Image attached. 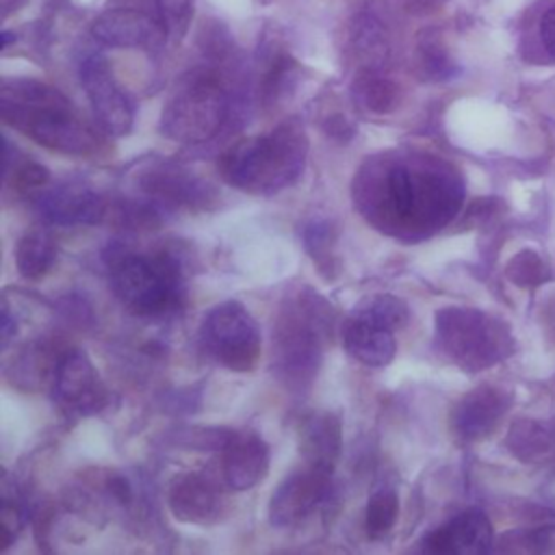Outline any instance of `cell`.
Wrapping results in <instances>:
<instances>
[{"instance_id":"obj_1","label":"cell","mask_w":555,"mask_h":555,"mask_svg":"<svg viewBox=\"0 0 555 555\" xmlns=\"http://www.w3.org/2000/svg\"><path fill=\"white\" fill-rule=\"evenodd\" d=\"M356 199L377 228L418 236L444 225L457 212L462 182L451 167L429 156H377L362 165Z\"/></svg>"},{"instance_id":"obj_2","label":"cell","mask_w":555,"mask_h":555,"mask_svg":"<svg viewBox=\"0 0 555 555\" xmlns=\"http://www.w3.org/2000/svg\"><path fill=\"white\" fill-rule=\"evenodd\" d=\"M0 115L7 126L59 154L89 156L100 147L98 134L72 102L56 87L41 80H2Z\"/></svg>"},{"instance_id":"obj_3","label":"cell","mask_w":555,"mask_h":555,"mask_svg":"<svg viewBox=\"0 0 555 555\" xmlns=\"http://www.w3.org/2000/svg\"><path fill=\"white\" fill-rule=\"evenodd\" d=\"M308 139L299 121H282L267 134L230 145L219 158V171L230 186L247 193H278L304 171Z\"/></svg>"},{"instance_id":"obj_4","label":"cell","mask_w":555,"mask_h":555,"mask_svg":"<svg viewBox=\"0 0 555 555\" xmlns=\"http://www.w3.org/2000/svg\"><path fill=\"white\" fill-rule=\"evenodd\" d=\"M332 317V306L310 288L282 304L273 325V373L284 386L301 390L314 382Z\"/></svg>"},{"instance_id":"obj_5","label":"cell","mask_w":555,"mask_h":555,"mask_svg":"<svg viewBox=\"0 0 555 555\" xmlns=\"http://www.w3.org/2000/svg\"><path fill=\"white\" fill-rule=\"evenodd\" d=\"M102 256L117 299L134 314L163 317L182 304V269L171 254H134L113 247Z\"/></svg>"},{"instance_id":"obj_6","label":"cell","mask_w":555,"mask_h":555,"mask_svg":"<svg viewBox=\"0 0 555 555\" xmlns=\"http://www.w3.org/2000/svg\"><path fill=\"white\" fill-rule=\"evenodd\" d=\"M434 336L438 349L468 373L494 366L507 358L514 345L509 327L503 321L483 310L464 306L438 310Z\"/></svg>"},{"instance_id":"obj_7","label":"cell","mask_w":555,"mask_h":555,"mask_svg":"<svg viewBox=\"0 0 555 555\" xmlns=\"http://www.w3.org/2000/svg\"><path fill=\"white\" fill-rule=\"evenodd\" d=\"M228 102L221 85L206 76H193L167 100L160 115V132L178 143H204L225 121Z\"/></svg>"},{"instance_id":"obj_8","label":"cell","mask_w":555,"mask_h":555,"mask_svg":"<svg viewBox=\"0 0 555 555\" xmlns=\"http://www.w3.org/2000/svg\"><path fill=\"white\" fill-rule=\"evenodd\" d=\"M199 340L215 362L236 373L254 371L262 353L260 327L238 301L212 306L199 325Z\"/></svg>"},{"instance_id":"obj_9","label":"cell","mask_w":555,"mask_h":555,"mask_svg":"<svg viewBox=\"0 0 555 555\" xmlns=\"http://www.w3.org/2000/svg\"><path fill=\"white\" fill-rule=\"evenodd\" d=\"M52 399L69 416H89L104 408L106 388L80 349H65L56 362L52 377Z\"/></svg>"},{"instance_id":"obj_10","label":"cell","mask_w":555,"mask_h":555,"mask_svg":"<svg viewBox=\"0 0 555 555\" xmlns=\"http://www.w3.org/2000/svg\"><path fill=\"white\" fill-rule=\"evenodd\" d=\"M82 87L91 104V113L108 137H124L130 132L134 121V111L115 80L111 63L102 54H91L85 59L80 69Z\"/></svg>"},{"instance_id":"obj_11","label":"cell","mask_w":555,"mask_h":555,"mask_svg":"<svg viewBox=\"0 0 555 555\" xmlns=\"http://www.w3.org/2000/svg\"><path fill=\"white\" fill-rule=\"evenodd\" d=\"M330 473L306 466L291 473L269 499V522L273 527H293L312 516L330 496Z\"/></svg>"},{"instance_id":"obj_12","label":"cell","mask_w":555,"mask_h":555,"mask_svg":"<svg viewBox=\"0 0 555 555\" xmlns=\"http://www.w3.org/2000/svg\"><path fill=\"white\" fill-rule=\"evenodd\" d=\"M221 477L230 490L243 492L267 477L269 444L254 431H228L221 447Z\"/></svg>"},{"instance_id":"obj_13","label":"cell","mask_w":555,"mask_h":555,"mask_svg":"<svg viewBox=\"0 0 555 555\" xmlns=\"http://www.w3.org/2000/svg\"><path fill=\"white\" fill-rule=\"evenodd\" d=\"M512 397L494 386H477L466 392L451 412V431L462 442H475L499 425Z\"/></svg>"},{"instance_id":"obj_14","label":"cell","mask_w":555,"mask_h":555,"mask_svg":"<svg viewBox=\"0 0 555 555\" xmlns=\"http://www.w3.org/2000/svg\"><path fill=\"white\" fill-rule=\"evenodd\" d=\"M41 217L54 225H95L106 215L104 199L78 184H61L37 195Z\"/></svg>"},{"instance_id":"obj_15","label":"cell","mask_w":555,"mask_h":555,"mask_svg":"<svg viewBox=\"0 0 555 555\" xmlns=\"http://www.w3.org/2000/svg\"><path fill=\"white\" fill-rule=\"evenodd\" d=\"M494 535L488 516L481 509H466L447 525L429 531L423 538V551L427 553H455L479 555L492 548Z\"/></svg>"},{"instance_id":"obj_16","label":"cell","mask_w":555,"mask_h":555,"mask_svg":"<svg viewBox=\"0 0 555 555\" xmlns=\"http://www.w3.org/2000/svg\"><path fill=\"white\" fill-rule=\"evenodd\" d=\"M171 514L180 522L208 525L221 516V490L219 486L202 473L178 475L167 494Z\"/></svg>"},{"instance_id":"obj_17","label":"cell","mask_w":555,"mask_h":555,"mask_svg":"<svg viewBox=\"0 0 555 555\" xmlns=\"http://www.w3.org/2000/svg\"><path fill=\"white\" fill-rule=\"evenodd\" d=\"M297 444L306 466L334 473L343 453V423L334 412H310L297 429Z\"/></svg>"},{"instance_id":"obj_18","label":"cell","mask_w":555,"mask_h":555,"mask_svg":"<svg viewBox=\"0 0 555 555\" xmlns=\"http://www.w3.org/2000/svg\"><path fill=\"white\" fill-rule=\"evenodd\" d=\"M141 186L145 193L184 208H206L215 197V189L210 184L191 171L171 165H156L152 171H145Z\"/></svg>"},{"instance_id":"obj_19","label":"cell","mask_w":555,"mask_h":555,"mask_svg":"<svg viewBox=\"0 0 555 555\" xmlns=\"http://www.w3.org/2000/svg\"><path fill=\"white\" fill-rule=\"evenodd\" d=\"M343 345L353 360L373 369L390 364L397 353V340L392 330L353 312L343 325Z\"/></svg>"},{"instance_id":"obj_20","label":"cell","mask_w":555,"mask_h":555,"mask_svg":"<svg viewBox=\"0 0 555 555\" xmlns=\"http://www.w3.org/2000/svg\"><path fill=\"white\" fill-rule=\"evenodd\" d=\"M93 37L108 48H143L165 35L160 24L134 9H111L95 17Z\"/></svg>"},{"instance_id":"obj_21","label":"cell","mask_w":555,"mask_h":555,"mask_svg":"<svg viewBox=\"0 0 555 555\" xmlns=\"http://www.w3.org/2000/svg\"><path fill=\"white\" fill-rule=\"evenodd\" d=\"M63 351L54 349V345L48 340L28 343L7 369V377L13 386L22 390H39L43 386H50Z\"/></svg>"},{"instance_id":"obj_22","label":"cell","mask_w":555,"mask_h":555,"mask_svg":"<svg viewBox=\"0 0 555 555\" xmlns=\"http://www.w3.org/2000/svg\"><path fill=\"white\" fill-rule=\"evenodd\" d=\"M56 260V245L54 238L41 230L33 228L26 230L17 245H15V269L26 280H39L43 278Z\"/></svg>"},{"instance_id":"obj_23","label":"cell","mask_w":555,"mask_h":555,"mask_svg":"<svg viewBox=\"0 0 555 555\" xmlns=\"http://www.w3.org/2000/svg\"><path fill=\"white\" fill-rule=\"evenodd\" d=\"M351 93L362 108H366L375 115H386V113L395 111L401 100L399 85L395 80H390L388 76L373 72V69H364L353 80Z\"/></svg>"},{"instance_id":"obj_24","label":"cell","mask_w":555,"mask_h":555,"mask_svg":"<svg viewBox=\"0 0 555 555\" xmlns=\"http://www.w3.org/2000/svg\"><path fill=\"white\" fill-rule=\"evenodd\" d=\"M353 314H360L373 323H379L388 330H401L408 323L410 310L403 299L390 295V293H377L366 299H362L353 310Z\"/></svg>"},{"instance_id":"obj_25","label":"cell","mask_w":555,"mask_h":555,"mask_svg":"<svg viewBox=\"0 0 555 555\" xmlns=\"http://www.w3.org/2000/svg\"><path fill=\"white\" fill-rule=\"evenodd\" d=\"M399 516V496L390 486L377 488L366 503L364 527L371 538H379L388 533Z\"/></svg>"},{"instance_id":"obj_26","label":"cell","mask_w":555,"mask_h":555,"mask_svg":"<svg viewBox=\"0 0 555 555\" xmlns=\"http://www.w3.org/2000/svg\"><path fill=\"white\" fill-rule=\"evenodd\" d=\"M158 24L171 43H178L191 24L193 0H156Z\"/></svg>"},{"instance_id":"obj_27","label":"cell","mask_w":555,"mask_h":555,"mask_svg":"<svg viewBox=\"0 0 555 555\" xmlns=\"http://www.w3.org/2000/svg\"><path fill=\"white\" fill-rule=\"evenodd\" d=\"M7 182L20 193H33L50 182V171L35 160H20L15 167H4Z\"/></svg>"},{"instance_id":"obj_28","label":"cell","mask_w":555,"mask_h":555,"mask_svg":"<svg viewBox=\"0 0 555 555\" xmlns=\"http://www.w3.org/2000/svg\"><path fill=\"white\" fill-rule=\"evenodd\" d=\"M334 228L332 223L327 221H314L306 228V234H304V241H306V247L310 251V256L314 258V262L321 267L323 262H332L330 256H332V243H334Z\"/></svg>"},{"instance_id":"obj_29","label":"cell","mask_w":555,"mask_h":555,"mask_svg":"<svg viewBox=\"0 0 555 555\" xmlns=\"http://www.w3.org/2000/svg\"><path fill=\"white\" fill-rule=\"evenodd\" d=\"M22 525H24V512L20 503L9 499V494L4 492L2 509H0V551H7L15 542L17 533L22 531Z\"/></svg>"},{"instance_id":"obj_30","label":"cell","mask_w":555,"mask_h":555,"mask_svg":"<svg viewBox=\"0 0 555 555\" xmlns=\"http://www.w3.org/2000/svg\"><path fill=\"white\" fill-rule=\"evenodd\" d=\"M538 35L542 41V48L548 52L551 59H555V2L546 7L538 22Z\"/></svg>"},{"instance_id":"obj_31","label":"cell","mask_w":555,"mask_h":555,"mask_svg":"<svg viewBox=\"0 0 555 555\" xmlns=\"http://www.w3.org/2000/svg\"><path fill=\"white\" fill-rule=\"evenodd\" d=\"M104 488H106V492H108L117 503L128 505V503L132 501V488H130V481H128L124 475H117V473L106 475Z\"/></svg>"},{"instance_id":"obj_32","label":"cell","mask_w":555,"mask_h":555,"mask_svg":"<svg viewBox=\"0 0 555 555\" xmlns=\"http://www.w3.org/2000/svg\"><path fill=\"white\" fill-rule=\"evenodd\" d=\"M327 134L330 137H336L340 141H349V137L353 134V126L349 124L347 117L343 115H334L327 119Z\"/></svg>"},{"instance_id":"obj_33","label":"cell","mask_w":555,"mask_h":555,"mask_svg":"<svg viewBox=\"0 0 555 555\" xmlns=\"http://www.w3.org/2000/svg\"><path fill=\"white\" fill-rule=\"evenodd\" d=\"M17 332V319H13L11 310H9V301L4 299L2 304V345L7 347L11 336Z\"/></svg>"},{"instance_id":"obj_34","label":"cell","mask_w":555,"mask_h":555,"mask_svg":"<svg viewBox=\"0 0 555 555\" xmlns=\"http://www.w3.org/2000/svg\"><path fill=\"white\" fill-rule=\"evenodd\" d=\"M17 7V0H2V15H9Z\"/></svg>"}]
</instances>
